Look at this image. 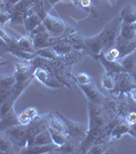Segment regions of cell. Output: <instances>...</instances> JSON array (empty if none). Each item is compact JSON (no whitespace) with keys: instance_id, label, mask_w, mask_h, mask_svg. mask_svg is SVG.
Returning a JSON list of instances; mask_svg holds the SVG:
<instances>
[{"instance_id":"obj_1","label":"cell","mask_w":136,"mask_h":154,"mask_svg":"<svg viewBox=\"0 0 136 154\" xmlns=\"http://www.w3.org/2000/svg\"><path fill=\"white\" fill-rule=\"evenodd\" d=\"M121 25H122V18L120 16L118 18L114 19L100 32L102 44H103V51H107L108 49L112 48L116 45V42H117L119 36H120Z\"/></svg>"},{"instance_id":"obj_2","label":"cell","mask_w":136,"mask_h":154,"mask_svg":"<svg viewBox=\"0 0 136 154\" xmlns=\"http://www.w3.org/2000/svg\"><path fill=\"white\" fill-rule=\"evenodd\" d=\"M2 131H4V134L10 139L13 145L18 146L21 149L28 146V125L19 123V125L7 128Z\"/></svg>"},{"instance_id":"obj_3","label":"cell","mask_w":136,"mask_h":154,"mask_svg":"<svg viewBox=\"0 0 136 154\" xmlns=\"http://www.w3.org/2000/svg\"><path fill=\"white\" fill-rule=\"evenodd\" d=\"M59 113V112H58ZM59 115L61 116V118L64 119V121L66 122L67 128H68V133L71 139H74L75 141H77L78 143H82L84 139L86 138L88 133V125H83L80 122H76L74 120H71L68 117H65L63 114L59 113Z\"/></svg>"},{"instance_id":"obj_4","label":"cell","mask_w":136,"mask_h":154,"mask_svg":"<svg viewBox=\"0 0 136 154\" xmlns=\"http://www.w3.org/2000/svg\"><path fill=\"white\" fill-rule=\"evenodd\" d=\"M34 77L50 88H61L63 86V83L59 81L55 74H53L50 69H47L46 67H36L34 70Z\"/></svg>"},{"instance_id":"obj_5","label":"cell","mask_w":136,"mask_h":154,"mask_svg":"<svg viewBox=\"0 0 136 154\" xmlns=\"http://www.w3.org/2000/svg\"><path fill=\"white\" fill-rule=\"evenodd\" d=\"M116 77V85L114 93L120 94V93H130L133 88H136L135 81L133 79L132 75L128 73L127 71L120 72V73L115 74Z\"/></svg>"},{"instance_id":"obj_6","label":"cell","mask_w":136,"mask_h":154,"mask_svg":"<svg viewBox=\"0 0 136 154\" xmlns=\"http://www.w3.org/2000/svg\"><path fill=\"white\" fill-rule=\"evenodd\" d=\"M48 128H49V114L43 115V116H39V115L36 116V117L28 125V138H29L28 146L30 145V143L32 142V140H33L39 133L47 130ZM28 146H27V147H28Z\"/></svg>"},{"instance_id":"obj_7","label":"cell","mask_w":136,"mask_h":154,"mask_svg":"<svg viewBox=\"0 0 136 154\" xmlns=\"http://www.w3.org/2000/svg\"><path fill=\"white\" fill-rule=\"evenodd\" d=\"M32 3L28 0H21L19 3L13 5L9 9L11 14V23L12 24H24L25 20L29 16L30 8Z\"/></svg>"},{"instance_id":"obj_8","label":"cell","mask_w":136,"mask_h":154,"mask_svg":"<svg viewBox=\"0 0 136 154\" xmlns=\"http://www.w3.org/2000/svg\"><path fill=\"white\" fill-rule=\"evenodd\" d=\"M31 37L33 39V43L35 46V49H40L43 48H47V46L51 45V39H50V34L47 32L45 26L42 23L40 26H38L34 30L33 32H31Z\"/></svg>"},{"instance_id":"obj_9","label":"cell","mask_w":136,"mask_h":154,"mask_svg":"<svg viewBox=\"0 0 136 154\" xmlns=\"http://www.w3.org/2000/svg\"><path fill=\"white\" fill-rule=\"evenodd\" d=\"M43 25L45 26L48 33L54 37L61 36L66 30V24L64 23V21L49 14L43 18Z\"/></svg>"},{"instance_id":"obj_10","label":"cell","mask_w":136,"mask_h":154,"mask_svg":"<svg viewBox=\"0 0 136 154\" xmlns=\"http://www.w3.org/2000/svg\"><path fill=\"white\" fill-rule=\"evenodd\" d=\"M79 86L82 89L83 93L85 94V96L87 97L89 102L101 104L105 99V97L98 91V88H96V85L93 82H90L88 84H79Z\"/></svg>"},{"instance_id":"obj_11","label":"cell","mask_w":136,"mask_h":154,"mask_svg":"<svg viewBox=\"0 0 136 154\" xmlns=\"http://www.w3.org/2000/svg\"><path fill=\"white\" fill-rule=\"evenodd\" d=\"M85 49H88L89 53L92 54L97 58V56L103 51V44L102 39H101V34H97V35L86 37L85 38Z\"/></svg>"},{"instance_id":"obj_12","label":"cell","mask_w":136,"mask_h":154,"mask_svg":"<svg viewBox=\"0 0 136 154\" xmlns=\"http://www.w3.org/2000/svg\"><path fill=\"white\" fill-rule=\"evenodd\" d=\"M115 46L120 51V59L124 58L125 56H127V54L136 51V37L134 39L127 40V39H124L121 36H119Z\"/></svg>"},{"instance_id":"obj_13","label":"cell","mask_w":136,"mask_h":154,"mask_svg":"<svg viewBox=\"0 0 136 154\" xmlns=\"http://www.w3.org/2000/svg\"><path fill=\"white\" fill-rule=\"evenodd\" d=\"M97 60L100 62V64L103 66V68L105 69V72H110L113 74H117L120 72H124L125 69L123 65L121 64V62L119 61H110L103 56V54L101 53L99 56H97Z\"/></svg>"},{"instance_id":"obj_14","label":"cell","mask_w":136,"mask_h":154,"mask_svg":"<svg viewBox=\"0 0 136 154\" xmlns=\"http://www.w3.org/2000/svg\"><path fill=\"white\" fill-rule=\"evenodd\" d=\"M59 146L55 143L47 144V145H33L29 147L22 148L21 153H48L56 152Z\"/></svg>"},{"instance_id":"obj_15","label":"cell","mask_w":136,"mask_h":154,"mask_svg":"<svg viewBox=\"0 0 136 154\" xmlns=\"http://www.w3.org/2000/svg\"><path fill=\"white\" fill-rule=\"evenodd\" d=\"M130 125L126 122L125 119H122L119 123H117L113 128L112 131L110 134V141L114 140H119L122 136L126 135V134H129Z\"/></svg>"},{"instance_id":"obj_16","label":"cell","mask_w":136,"mask_h":154,"mask_svg":"<svg viewBox=\"0 0 136 154\" xmlns=\"http://www.w3.org/2000/svg\"><path fill=\"white\" fill-rule=\"evenodd\" d=\"M19 125L18 114H16L14 112V109L11 108L10 110L7 112L5 115L1 117V122H0V128L1 131L5 130L7 128H10V126Z\"/></svg>"},{"instance_id":"obj_17","label":"cell","mask_w":136,"mask_h":154,"mask_svg":"<svg viewBox=\"0 0 136 154\" xmlns=\"http://www.w3.org/2000/svg\"><path fill=\"white\" fill-rule=\"evenodd\" d=\"M43 23V19L39 14H29L28 17L25 20V28H26V31L28 33H31L35 30L37 27L40 26V25Z\"/></svg>"},{"instance_id":"obj_18","label":"cell","mask_w":136,"mask_h":154,"mask_svg":"<svg viewBox=\"0 0 136 154\" xmlns=\"http://www.w3.org/2000/svg\"><path fill=\"white\" fill-rule=\"evenodd\" d=\"M121 18L123 23L128 24H135L136 23V6L127 4L122 12H121Z\"/></svg>"},{"instance_id":"obj_19","label":"cell","mask_w":136,"mask_h":154,"mask_svg":"<svg viewBox=\"0 0 136 154\" xmlns=\"http://www.w3.org/2000/svg\"><path fill=\"white\" fill-rule=\"evenodd\" d=\"M36 116H38V110L35 107H29L26 110H24L23 112L18 114L19 121L22 125H29Z\"/></svg>"},{"instance_id":"obj_20","label":"cell","mask_w":136,"mask_h":154,"mask_svg":"<svg viewBox=\"0 0 136 154\" xmlns=\"http://www.w3.org/2000/svg\"><path fill=\"white\" fill-rule=\"evenodd\" d=\"M53 143L52 138H51V134L49 130L41 131L37 135L35 138L32 140V142L30 143L29 146H33V145H47V144H51ZM28 146V147H29Z\"/></svg>"},{"instance_id":"obj_21","label":"cell","mask_w":136,"mask_h":154,"mask_svg":"<svg viewBox=\"0 0 136 154\" xmlns=\"http://www.w3.org/2000/svg\"><path fill=\"white\" fill-rule=\"evenodd\" d=\"M51 46L54 48V51L58 54L59 57H63L65 54L71 53L73 45L71 44V42L69 40H58L55 43H51Z\"/></svg>"},{"instance_id":"obj_22","label":"cell","mask_w":136,"mask_h":154,"mask_svg":"<svg viewBox=\"0 0 136 154\" xmlns=\"http://www.w3.org/2000/svg\"><path fill=\"white\" fill-rule=\"evenodd\" d=\"M120 36L127 40H131L134 39L136 37V28L134 24H128V23H123L121 25V31H120Z\"/></svg>"},{"instance_id":"obj_23","label":"cell","mask_w":136,"mask_h":154,"mask_svg":"<svg viewBox=\"0 0 136 154\" xmlns=\"http://www.w3.org/2000/svg\"><path fill=\"white\" fill-rule=\"evenodd\" d=\"M121 64L124 67L125 71L131 73L136 68V51L121 59Z\"/></svg>"},{"instance_id":"obj_24","label":"cell","mask_w":136,"mask_h":154,"mask_svg":"<svg viewBox=\"0 0 136 154\" xmlns=\"http://www.w3.org/2000/svg\"><path fill=\"white\" fill-rule=\"evenodd\" d=\"M36 56H39L43 59H46L48 61H55L59 58L58 54L54 51V48L52 46H47V48H43L40 49H37L35 51Z\"/></svg>"},{"instance_id":"obj_25","label":"cell","mask_w":136,"mask_h":154,"mask_svg":"<svg viewBox=\"0 0 136 154\" xmlns=\"http://www.w3.org/2000/svg\"><path fill=\"white\" fill-rule=\"evenodd\" d=\"M48 130L51 134V138H52L53 143H55L56 145L61 146L70 140V136H69V134L53 130V128H48Z\"/></svg>"},{"instance_id":"obj_26","label":"cell","mask_w":136,"mask_h":154,"mask_svg":"<svg viewBox=\"0 0 136 154\" xmlns=\"http://www.w3.org/2000/svg\"><path fill=\"white\" fill-rule=\"evenodd\" d=\"M78 149L80 150V143H78L77 141H75L74 139H71L64 145L59 146L56 152H61V153H74L77 152Z\"/></svg>"},{"instance_id":"obj_27","label":"cell","mask_w":136,"mask_h":154,"mask_svg":"<svg viewBox=\"0 0 136 154\" xmlns=\"http://www.w3.org/2000/svg\"><path fill=\"white\" fill-rule=\"evenodd\" d=\"M16 45H18L19 48L23 49V51H29V53H34V54H35V51H36L32 37L23 36L21 39L16 40Z\"/></svg>"},{"instance_id":"obj_28","label":"cell","mask_w":136,"mask_h":154,"mask_svg":"<svg viewBox=\"0 0 136 154\" xmlns=\"http://www.w3.org/2000/svg\"><path fill=\"white\" fill-rule=\"evenodd\" d=\"M101 84H102L103 88H105L107 91H113L115 89L116 85V77L115 74L110 73V72H105L101 77Z\"/></svg>"},{"instance_id":"obj_29","label":"cell","mask_w":136,"mask_h":154,"mask_svg":"<svg viewBox=\"0 0 136 154\" xmlns=\"http://www.w3.org/2000/svg\"><path fill=\"white\" fill-rule=\"evenodd\" d=\"M16 83V78L14 74L1 76V78H0V91H11Z\"/></svg>"},{"instance_id":"obj_30","label":"cell","mask_w":136,"mask_h":154,"mask_svg":"<svg viewBox=\"0 0 136 154\" xmlns=\"http://www.w3.org/2000/svg\"><path fill=\"white\" fill-rule=\"evenodd\" d=\"M13 146L14 145L10 139L4 134V131H1V135H0V151L2 153H8L10 152Z\"/></svg>"},{"instance_id":"obj_31","label":"cell","mask_w":136,"mask_h":154,"mask_svg":"<svg viewBox=\"0 0 136 154\" xmlns=\"http://www.w3.org/2000/svg\"><path fill=\"white\" fill-rule=\"evenodd\" d=\"M102 54L110 61H118V59L120 58V51H119V49L116 46L108 49L107 51H102Z\"/></svg>"},{"instance_id":"obj_32","label":"cell","mask_w":136,"mask_h":154,"mask_svg":"<svg viewBox=\"0 0 136 154\" xmlns=\"http://www.w3.org/2000/svg\"><path fill=\"white\" fill-rule=\"evenodd\" d=\"M76 80H77L78 84H88L92 82L91 77L87 73H84V72H80L76 75Z\"/></svg>"},{"instance_id":"obj_33","label":"cell","mask_w":136,"mask_h":154,"mask_svg":"<svg viewBox=\"0 0 136 154\" xmlns=\"http://www.w3.org/2000/svg\"><path fill=\"white\" fill-rule=\"evenodd\" d=\"M124 119L129 125L136 123V111H130V112L125 116Z\"/></svg>"},{"instance_id":"obj_34","label":"cell","mask_w":136,"mask_h":154,"mask_svg":"<svg viewBox=\"0 0 136 154\" xmlns=\"http://www.w3.org/2000/svg\"><path fill=\"white\" fill-rule=\"evenodd\" d=\"M19 1L21 0H2V7L6 6L7 11H9L12 6L16 5V3H19Z\"/></svg>"},{"instance_id":"obj_35","label":"cell","mask_w":136,"mask_h":154,"mask_svg":"<svg viewBox=\"0 0 136 154\" xmlns=\"http://www.w3.org/2000/svg\"><path fill=\"white\" fill-rule=\"evenodd\" d=\"M129 134L131 136H133L134 138H136V123L130 125V130H129Z\"/></svg>"},{"instance_id":"obj_36","label":"cell","mask_w":136,"mask_h":154,"mask_svg":"<svg viewBox=\"0 0 136 154\" xmlns=\"http://www.w3.org/2000/svg\"><path fill=\"white\" fill-rule=\"evenodd\" d=\"M80 4L82 5L83 7H89L91 5V1L90 0H80Z\"/></svg>"},{"instance_id":"obj_37","label":"cell","mask_w":136,"mask_h":154,"mask_svg":"<svg viewBox=\"0 0 136 154\" xmlns=\"http://www.w3.org/2000/svg\"><path fill=\"white\" fill-rule=\"evenodd\" d=\"M129 95H130V97H131V99L133 100V102H135V103H136V88H133L132 91H130Z\"/></svg>"},{"instance_id":"obj_38","label":"cell","mask_w":136,"mask_h":154,"mask_svg":"<svg viewBox=\"0 0 136 154\" xmlns=\"http://www.w3.org/2000/svg\"><path fill=\"white\" fill-rule=\"evenodd\" d=\"M131 75H132V77H133V79H134V81H135V84H136V68L133 70L132 72H131Z\"/></svg>"},{"instance_id":"obj_39","label":"cell","mask_w":136,"mask_h":154,"mask_svg":"<svg viewBox=\"0 0 136 154\" xmlns=\"http://www.w3.org/2000/svg\"><path fill=\"white\" fill-rule=\"evenodd\" d=\"M28 1H29V2H31V3L33 4V3H35L36 1H38V0H28Z\"/></svg>"},{"instance_id":"obj_40","label":"cell","mask_w":136,"mask_h":154,"mask_svg":"<svg viewBox=\"0 0 136 154\" xmlns=\"http://www.w3.org/2000/svg\"><path fill=\"white\" fill-rule=\"evenodd\" d=\"M73 1L75 2V3H77V2H79V1H80V0H73Z\"/></svg>"},{"instance_id":"obj_41","label":"cell","mask_w":136,"mask_h":154,"mask_svg":"<svg viewBox=\"0 0 136 154\" xmlns=\"http://www.w3.org/2000/svg\"><path fill=\"white\" fill-rule=\"evenodd\" d=\"M134 25H135V28H136V23H135V24H134Z\"/></svg>"},{"instance_id":"obj_42","label":"cell","mask_w":136,"mask_h":154,"mask_svg":"<svg viewBox=\"0 0 136 154\" xmlns=\"http://www.w3.org/2000/svg\"><path fill=\"white\" fill-rule=\"evenodd\" d=\"M111 1H113V0H111Z\"/></svg>"}]
</instances>
